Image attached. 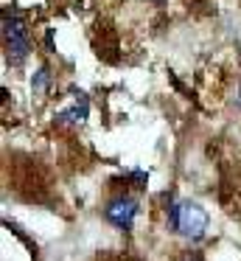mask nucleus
I'll use <instances>...</instances> for the list:
<instances>
[{"label":"nucleus","mask_w":241,"mask_h":261,"mask_svg":"<svg viewBox=\"0 0 241 261\" xmlns=\"http://www.w3.org/2000/svg\"><path fill=\"white\" fill-rule=\"evenodd\" d=\"M31 87H34V93H45V87H48V68L37 70V76L31 79Z\"/></svg>","instance_id":"nucleus-5"},{"label":"nucleus","mask_w":241,"mask_h":261,"mask_svg":"<svg viewBox=\"0 0 241 261\" xmlns=\"http://www.w3.org/2000/svg\"><path fill=\"white\" fill-rule=\"evenodd\" d=\"M168 225L188 239H202L207 230V214L196 202H179L168 211Z\"/></svg>","instance_id":"nucleus-2"},{"label":"nucleus","mask_w":241,"mask_h":261,"mask_svg":"<svg viewBox=\"0 0 241 261\" xmlns=\"http://www.w3.org/2000/svg\"><path fill=\"white\" fill-rule=\"evenodd\" d=\"M3 37H6V57L11 65H20L31 51V40H28V29L20 20V14L14 9L3 12Z\"/></svg>","instance_id":"nucleus-1"},{"label":"nucleus","mask_w":241,"mask_h":261,"mask_svg":"<svg viewBox=\"0 0 241 261\" xmlns=\"http://www.w3.org/2000/svg\"><path fill=\"white\" fill-rule=\"evenodd\" d=\"M87 110H90V104H87V98H78L73 107H67L65 113H59V121H65V124H82L84 118H87Z\"/></svg>","instance_id":"nucleus-4"},{"label":"nucleus","mask_w":241,"mask_h":261,"mask_svg":"<svg viewBox=\"0 0 241 261\" xmlns=\"http://www.w3.org/2000/svg\"><path fill=\"white\" fill-rule=\"evenodd\" d=\"M106 219L112 222L115 227H121V230H129L135 222V216H138V202H135L132 197H118L112 199L110 205H106Z\"/></svg>","instance_id":"nucleus-3"}]
</instances>
